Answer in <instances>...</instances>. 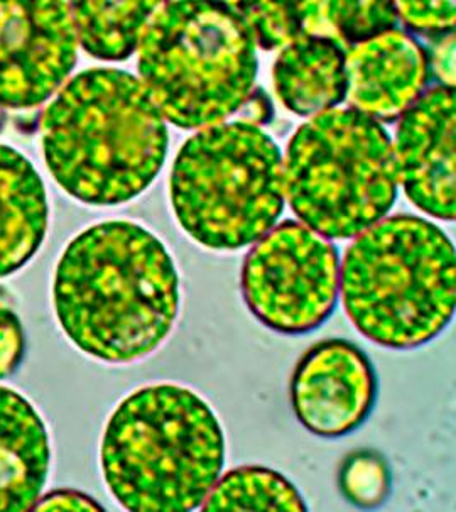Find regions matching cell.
Segmentation results:
<instances>
[{
	"label": "cell",
	"instance_id": "cell-22",
	"mask_svg": "<svg viewBox=\"0 0 456 512\" xmlns=\"http://www.w3.org/2000/svg\"><path fill=\"white\" fill-rule=\"evenodd\" d=\"M24 350V333L21 323L12 310L0 305V377L11 374Z\"/></svg>",
	"mask_w": 456,
	"mask_h": 512
},
{
	"label": "cell",
	"instance_id": "cell-5",
	"mask_svg": "<svg viewBox=\"0 0 456 512\" xmlns=\"http://www.w3.org/2000/svg\"><path fill=\"white\" fill-rule=\"evenodd\" d=\"M137 53L142 85L186 131L222 124L256 88V43L227 2H161Z\"/></svg>",
	"mask_w": 456,
	"mask_h": 512
},
{
	"label": "cell",
	"instance_id": "cell-20",
	"mask_svg": "<svg viewBox=\"0 0 456 512\" xmlns=\"http://www.w3.org/2000/svg\"><path fill=\"white\" fill-rule=\"evenodd\" d=\"M340 491L359 507H377L391 494V470L374 450H357L343 458L338 472Z\"/></svg>",
	"mask_w": 456,
	"mask_h": 512
},
{
	"label": "cell",
	"instance_id": "cell-24",
	"mask_svg": "<svg viewBox=\"0 0 456 512\" xmlns=\"http://www.w3.org/2000/svg\"><path fill=\"white\" fill-rule=\"evenodd\" d=\"M38 511H102L104 507L98 506L92 497L85 496L82 492L58 491L51 492L34 507Z\"/></svg>",
	"mask_w": 456,
	"mask_h": 512
},
{
	"label": "cell",
	"instance_id": "cell-6",
	"mask_svg": "<svg viewBox=\"0 0 456 512\" xmlns=\"http://www.w3.org/2000/svg\"><path fill=\"white\" fill-rule=\"evenodd\" d=\"M169 198L196 244L239 251L274 229L283 213V153L261 127L242 120L205 127L174 159Z\"/></svg>",
	"mask_w": 456,
	"mask_h": 512
},
{
	"label": "cell",
	"instance_id": "cell-2",
	"mask_svg": "<svg viewBox=\"0 0 456 512\" xmlns=\"http://www.w3.org/2000/svg\"><path fill=\"white\" fill-rule=\"evenodd\" d=\"M41 146L46 168L70 197L117 207L158 178L168 156V126L136 75L88 68L44 110Z\"/></svg>",
	"mask_w": 456,
	"mask_h": 512
},
{
	"label": "cell",
	"instance_id": "cell-17",
	"mask_svg": "<svg viewBox=\"0 0 456 512\" xmlns=\"http://www.w3.org/2000/svg\"><path fill=\"white\" fill-rule=\"evenodd\" d=\"M201 509L215 511H306L303 497L283 474L247 465L220 475Z\"/></svg>",
	"mask_w": 456,
	"mask_h": 512
},
{
	"label": "cell",
	"instance_id": "cell-3",
	"mask_svg": "<svg viewBox=\"0 0 456 512\" xmlns=\"http://www.w3.org/2000/svg\"><path fill=\"white\" fill-rule=\"evenodd\" d=\"M105 484L129 511H195L222 475L225 436L217 414L176 384L142 387L105 426Z\"/></svg>",
	"mask_w": 456,
	"mask_h": 512
},
{
	"label": "cell",
	"instance_id": "cell-18",
	"mask_svg": "<svg viewBox=\"0 0 456 512\" xmlns=\"http://www.w3.org/2000/svg\"><path fill=\"white\" fill-rule=\"evenodd\" d=\"M325 12L328 39L345 50L396 29L399 24L394 2L325 0Z\"/></svg>",
	"mask_w": 456,
	"mask_h": 512
},
{
	"label": "cell",
	"instance_id": "cell-15",
	"mask_svg": "<svg viewBox=\"0 0 456 512\" xmlns=\"http://www.w3.org/2000/svg\"><path fill=\"white\" fill-rule=\"evenodd\" d=\"M347 50L332 39L301 38L279 51L272 68L277 99L299 117H313L347 100Z\"/></svg>",
	"mask_w": 456,
	"mask_h": 512
},
{
	"label": "cell",
	"instance_id": "cell-12",
	"mask_svg": "<svg viewBox=\"0 0 456 512\" xmlns=\"http://www.w3.org/2000/svg\"><path fill=\"white\" fill-rule=\"evenodd\" d=\"M347 100L379 124L396 122L428 90V51L413 34L391 29L347 50Z\"/></svg>",
	"mask_w": 456,
	"mask_h": 512
},
{
	"label": "cell",
	"instance_id": "cell-13",
	"mask_svg": "<svg viewBox=\"0 0 456 512\" xmlns=\"http://www.w3.org/2000/svg\"><path fill=\"white\" fill-rule=\"evenodd\" d=\"M49 436L38 411L0 386V511H31L48 479Z\"/></svg>",
	"mask_w": 456,
	"mask_h": 512
},
{
	"label": "cell",
	"instance_id": "cell-19",
	"mask_svg": "<svg viewBox=\"0 0 456 512\" xmlns=\"http://www.w3.org/2000/svg\"><path fill=\"white\" fill-rule=\"evenodd\" d=\"M240 17L256 46L281 51L303 38L299 2H227Z\"/></svg>",
	"mask_w": 456,
	"mask_h": 512
},
{
	"label": "cell",
	"instance_id": "cell-14",
	"mask_svg": "<svg viewBox=\"0 0 456 512\" xmlns=\"http://www.w3.org/2000/svg\"><path fill=\"white\" fill-rule=\"evenodd\" d=\"M44 183L24 154L0 144V279L17 273L43 246L48 232Z\"/></svg>",
	"mask_w": 456,
	"mask_h": 512
},
{
	"label": "cell",
	"instance_id": "cell-16",
	"mask_svg": "<svg viewBox=\"0 0 456 512\" xmlns=\"http://www.w3.org/2000/svg\"><path fill=\"white\" fill-rule=\"evenodd\" d=\"M161 2H70L76 38L95 60H129Z\"/></svg>",
	"mask_w": 456,
	"mask_h": 512
},
{
	"label": "cell",
	"instance_id": "cell-21",
	"mask_svg": "<svg viewBox=\"0 0 456 512\" xmlns=\"http://www.w3.org/2000/svg\"><path fill=\"white\" fill-rule=\"evenodd\" d=\"M399 21L424 38H441L455 33V2H394Z\"/></svg>",
	"mask_w": 456,
	"mask_h": 512
},
{
	"label": "cell",
	"instance_id": "cell-7",
	"mask_svg": "<svg viewBox=\"0 0 456 512\" xmlns=\"http://www.w3.org/2000/svg\"><path fill=\"white\" fill-rule=\"evenodd\" d=\"M283 164L294 215L326 239L359 237L397 200L389 132L352 107L326 110L299 126Z\"/></svg>",
	"mask_w": 456,
	"mask_h": 512
},
{
	"label": "cell",
	"instance_id": "cell-9",
	"mask_svg": "<svg viewBox=\"0 0 456 512\" xmlns=\"http://www.w3.org/2000/svg\"><path fill=\"white\" fill-rule=\"evenodd\" d=\"M78 46L70 2H0V107L33 109L60 92Z\"/></svg>",
	"mask_w": 456,
	"mask_h": 512
},
{
	"label": "cell",
	"instance_id": "cell-1",
	"mask_svg": "<svg viewBox=\"0 0 456 512\" xmlns=\"http://www.w3.org/2000/svg\"><path fill=\"white\" fill-rule=\"evenodd\" d=\"M180 276L158 235L107 220L71 240L56 264L53 305L83 354L132 364L161 347L180 313Z\"/></svg>",
	"mask_w": 456,
	"mask_h": 512
},
{
	"label": "cell",
	"instance_id": "cell-8",
	"mask_svg": "<svg viewBox=\"0 0 456 512\" xmlns=\"http://www.w3.org/2000/svg\"><path fill=\"white\" fill-rule=\"evenodd\" d=\"M240 286L245 305L264 327L283 335L313 332L337 308V247L308 225L284 220L245 256Z\"/></svg>",
	"mask_w": 456,
	"mask_h": 512
},
{
	"label": "cell",
	"instance_id": "cell-23",
	"mask_svg": "<svg viewBox=\"0 0 456 512\" xmlns=\"http://www.w3.org/2000/svg\"><path fill=\"white\" fill-rule=\"evenodd\" d=\"M431 41L433 51L428 53L429 68L440 78V85L455 88V33Z\"/></svg>",
	"mask_w": 456,
	"mask_h": 512
},
{
	"label": "cell",
	"instance_id": "cell-4",
	"mask_svg": "<svg viewBox=\"0 0 456 512\" xmlns=\"http://www.w3.org/2000/svg\"><path fill=\"white\" fill-rule=\"evenodd\" d=\"M340 291L350 322L370 342L418 349L443 333L455 315L453 242L426 218H382L348 246Z\"/></svg>",
	"mask_w": 456,
	"mask_h": 512
},
{
	"label": "cell",
	"instance_id": "cell-25",
	"mask_svg": "<svg viewBox=\"0 0 456 512\" xmlns=\"http://www.w3.org/2000/svg\"><path fill=\"white\" fill-rule=\"evenodd\" d=\"M242 122L252 124V126H266L274 117V105L269 99L266 90L262 87H256L250 92L244 105L240 107L239 112Z\"/></svg>",
	"mask_w": 456,
	"mask_h": 512
},
{
	"label": "cell",
	"instance_id": "cell-11",
	"mask_svg": "<svg viewBox=\"0 0 456 512\" xmlns=\"http://www.w3.org/2000/svg\"><path fill=\"white\" fill-rule=\"evenodd\" d=\"M456 92L435 85L397 122L392 142L397 183L429 217H456Z\"/></svg>",
	"mask_w": 456,
	"mask_h": 512
},
{
	"label": "cell",
	"instance_id": "cell-10",
	"mask_svg": "<svg viewBox=\"0 0 456 512\" xmlns=\"http://www.w3.org/2000/svg\"><path fill=\"white\" fill-rule=\"evenodd\" d=\"M299 423L321 438L359 430L374 411L379 381L369 357L345 338L311 345L294 367L289 384Z\"/></svg>",
	"mask_w": 456,
	"mask_h": 512
}]
</instances>
